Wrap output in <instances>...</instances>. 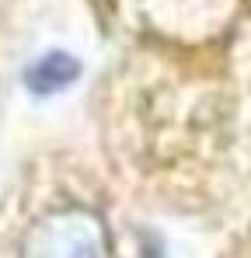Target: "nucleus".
I'll return each instance as SVG.
<instances>
[{
    "mask_svg": "<svg viewBox=\"0 0 251 258\" xmlns=\"http://www.w3.org/2000/svg\"><path fill=\"white\" fill-rule=\"evenodd\" d=\"M81 74V63L67 52H45L39 63L28 67L25 74V84L32 94H52V91H63L67 84H74Z\"/></svg>",
    "mask_w": 251,
    "mask_h": 258,
    "instance_id": "1",
    "label": "nucleus"
}]
</instances>
